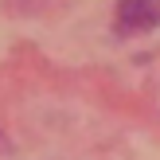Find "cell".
I'll list each match as a JSON object with an SVG mask.
<instances>
[{
    "label": "cell",
    "mask_w": 160,
    "mask_h": 160,
    "mask_svg": "<svg viewBox=\"0 0 160 160\" xmlns=\"http://www.w3.org/2000/svg\"><path fill=\"white\" fill-rule=\"evenodd\" d=\"M160 28V0H121L117 4V31L137 35V31Z\"/></svg>",
    "instance_id": "cell-1"
}]
</instances>
